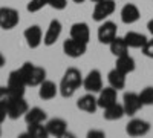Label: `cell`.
<instances>
[{"label":"cell","instance_id":"obj_20","mask_svg":"<svg viewBox=\"0 0 153 138\" xmlns=\"http://www.w3.org/2000/svg\"><path fill=\"white\" fill-rule=\"evenodd\" d=\"M115 68H117L118 71H121V72H124L126 75L130 74V72H133L135 68H136L135 58L130 57L129 54L120 55V57H117V65H115Z\"/></svg>","mask_w":153,"mask_h":138},{"label":"cell","instance_id":"obj_7","mask_svg":"<svg viewBox=\"0 0 153 138\" xmlns=\"http://www.w3.org/2000/svg\"><path fill=\"white\" fill-rule=\"evenodd\" d=\"M83 86L87 92L91 94H98L103 89V75L98 69H92L86 77L83 78Z\"/></svg>","mask_w":153,"mask_h":138},{"label":"cell","instance_id":"obj_11","mask_svg":"<svg viewBox=\"0 0 153 138\" xmlns=\"http://www.w3.org/2000/svg\"><path fill=\"white\" fill-rule=\"evenodd\" d=\"M149 131H150V123L141 118H133L126 126V132L130 137H143L149 134Z\"/></svg>","mask_w":153,"mask_h":138},{"label":"cell","instance_id":"obj_35","mask_svg":"<svg viewBox=\"0 0 153 138\" xmlns=\"http://www.w3.org/2000/svg\"><path fill=\"white\" fill-rule=\"evenodd\" d=\"M5 63H6V60H5V57H3V54L0 52V68H3L5 66Z\"/></svg>","mask_w":153,"mask_h":138},{"label":"cell","instance_id":"obj_9","mask_svg":"<svg viewBox=\"0 0 153 138\" xmlns=\"http://www.w3.org/2000/svg\"><path fill=\"white\" fill-rule=\"evenodd\" d=\"M123 107L126 110V115H135L136 112L143 107V103L139 100V94L135 92H126L123 97Z\"/></svg>","mask_w":153,"mask_h":138},{"label":"cell","instance_id":"obj_37","mask_svg":"<svg viewBox=\"0 0 153 138\" xmlns=\"http://www.w3.org/2000/svg\"><path fill=\"white\" fill-rule=\"evenodd\" d=\"M92 2H95V3H97V2H100V0H92Z\"/></svg>","mask_w":153,"mask_h":138},{"label":"cell","instance_id":"obj_22","mask_svg":"<svg viewBox=\"0 0 153 138\" xmlns=\"http://www.w3.org/2000/svg\"><path fill=\"white\" fill-rule=\"evenodd\" d=\"M104 118L107 121H117V120H121L124 115H126V110L123 107V104L120 103H113L107 107H104Z\"/></svg>","mask_w":153,"mask_h":138},{"label":"cell","instance_id":"obj_2","mask_svg":"<svg viewBox=\"0 0 153 138\" xmlns=\"http://www.w3.org/2000/svg\"><path fill=\"white\" fill-rule=\"evenodd\" d=\"M19 71L23 75V78L28 86H40L46 80V69L32 65L31 61L23 63V66L19 68Z\"/></svg>","mask_w":153,"mask_h":138},{"label":"cell","instance_id":"obj_18","mask_svg":"<svg viewBox=\"0 0 153 138\" xmlns=\"http://www.w3.org/2000/svg\"><path fill=\"white\" fill-rule=\"evenodd\" d=\"M76 107L80 110H84L87 114H94V112L98 109V101L97 98L94 97V94H86L83 95L81 98H78V101H76Z\"/></svg>","mask_w":153,"mask_h":138},{"label":"cell","instance_id":"obj_1","mask_svg":"<svg viewBox=\"0 0 153 138\" xmlns=\"http://www.w3.org/2000/svg\"><path fill=\"white\" fill-rule=\"evenodd\" d=\"M80 86H83V75H81V71L76 69V68H69L63 78L60 81V86H58V92L61 94V97L65 98H71L76 89Z\"/></svg>","mask_w":153,"mask_h":138},{"label":"cell","instance_id":"obj_10","mask_svg":"<svg viewBox=\"0 0 153 138\" xmlns=\"http://www.w3.org/2000/svg\"><path fill=\"white\" fill-rule=\"evenodd\" d=\"M23 35H25V40H26V43L31 49H35L43 43V32H42V28L38 25L28 26L25 29Z\"/></svg>","mask_w":153,"mask_h":138},{"label":"cell","instance_id":"obj_15","mask_svg":"<svg viewBox=\"0 0 153 138\" xmlns=\"http://www.w3.org/2000/svg\"><path fill=\"white\" fill-rule=\"evenodd\" d=\"M118 91L115 87L109 86V87H104L98 92V97H97V101H98V107H107L113 103H117V94Z\"/></svg>","mask_w":153,"mask_h":138},{"label":"cell","instance_id":"obj_27","mask_svg":"<svg viewBox=\"0 0 153 138\" xmlns=\"http://www.w3.org/2000/svg\"><path fill=\"white\" fill-rule=\"evenodd\" d=\"M139 100L143 106H152L153 104V86H147L139 92Z\"/></svg>","mask_w":153,"mask_h":138},{"label":"cell","instance_id":"obj_36","mask_svg":"<svg viewBox=\"0 0 153 138\" xmlns=\"http://www.w3.org/2000/svg\"><path fill=\"white\" fill-rule=\"evenodd\" d=\"M72 2H75V3H83L84 0H72Z\"/></svg>","mask_w":153,"mask_h":138},{"label":"cell","instance_id":"obj_6","mask_svg":"<svg viewBox=\"0 0 153 138\" xmlns=\"http://www.w3.org/2000/svg\"><path fill=\"white\" fill-rule=\"evenodd\" d=\"M115 8H117L115 0H100V2H97V5L94 8L92 17L95 22H104L109 16L113 14Z\"/></svg>","mask_w":153,"mask_h":138},{"label":"cell","instance_id":"obj_25","mask_svg":"<svg viewBox=\"0 0 153 138\" xmlns=\"http://www.w3.org/2000/svg\"><path fill=\"white\" fill-rule=\"evenodd\" d=\"M109 48H110V52L115 55V57H120V55H124V54H129V46H127L124 37H115V39L109 43Z\"/></svg>","mask_w":153,"mask_h":138},{"label":"cell","instance_id":"obj_30","mask_svg":"<svg viewBox=\"0 0 153 138\" xmlns=\"http://www.w3.org/2000/svg\"><path fill=\"white\" fill-rule=\"evenodd\" d=\"M143 54L149 58H153V37L152 39H147L146 45L143 46Z\"/></svg>","mask_w":153,"mask_h":138},{"label":"cell","instance_id":"obj_29","mask_svg":"<svg viewBox=\"0 0 153 138\" xmlns=\"http://www.w3.org/2000/svg\"><path fill=\"white\" fill-rule=\"evenodd\" d=\"M48 5L57 11H63L68 6V0H48Z\"/></svg>","mask_w":153,"mask_h":138},{"label":"cell","instance_id":"obj_13","mask_svg":"<svg viewBox=\"0 0 153 138\" xmlns=\"http://www.w3.org/2000/svg\"><path fill=\"white\" fill-rule=\"evenodd\" d=\"M61 29H63V26H61L60 20H52L51 22L48 29H46V34L43 37V45L45 46L55 45V42L60 39V35H61Z\"/></svg>","mask_w":153,"mask_h":138},{"label":"cell","instance_id":"obj_16","mask_svg":"<svg viewBox=\"0 0 153 138\" xmlns=\"http://www.w3.org/2000/svg\"><path fill=\"white\" fill-rule=\"evenodd\" d=\"M46 129L49 135L54 137H65L68 134V123L63 118H51L46 123Z\"/></svg>","mask_w":153,"mask_h":138},{"label":"cell","instance_id":"obj_26","mask_svg":"<svg viewBox=\"0 0 153 138\" xmlns=\"http://www.w3.org/2000/svg\"><path fill=\"white\" fill-rule=\"evenodd\" d=\"M26 135H29L32 138H46L49 134L46 129V124L43 126V123H37V124H28Z\"/></svg>","mask_w":153,"mask_h":138},{"label":"cell","instance_id":"obj_23","mask_svg":"<svg viewBox=\"0 0 153 138\" xmlns=\"http://www.w3.org/2000/svg\"><path fill=\"white\" fill-rule=\"evenodd\" d=\"M107 80H109V84L112 87H115L117 91L124 89V87H126V74L121 72V71H118L117 68L112 69L107 74Z\"/></svg>","mask_w":153,"mask_h":138},{"label":"cell","instance_id":"obj_3","mask_svg":"<svg viewBox=\"0 0 153 138\" xmlns=\"http://www.w3.org/2000/svg\"><path fill=\"white\" fill-rule=\"evenodd\" d=\"M26 81H25L23 78V75L20 74L19 69L16 71H11L9 72V77H8V91L11 94V97L14 98V97H23L25 95V89H26Z\"/></svg>","mask_w":153,"mask_h":138},{"label":"cell","instance_id":"obj_21","mask_svg":"<svg viewBox=\"0 0 153 138\" xmlns=\"http://www.w3.org/2000/svg\"><path fill=\"white\" fill-rule=\"evenodd\" d=\"M124 40H126V43H127V46H129V48L143 49V46H144L146 42H147V37H146L144 34H141V32H133V31H130V32H127V34L124 35Z\"/></svg>","mask_w":153,"mask_h":138},{"label":"cell","instance_id":"obj_17","mask_svg":"<svg viewBox=\"0 0 153 138\" xmlns=\"http://www.w3.org/2000/svg\"><path fill=\"white\" fill-rule=\"evenodd\" d=\"M139 17H141V12H139V9H138L136 5L127 3V5L123 6V9H121V20H123V23L132 25V23L138 22Z\"/></svg>","mask_w":153,"mask_h":138},{"label":"cell","instance_id":"obj_38","mask_svg":"<svg viewBox=\"0 0 153 138\" xmlns=\"http://www.w3.org/2000/svg\"><path fill=\"white\" fill-rule=\"evenodd\" d=\"M0 124H2V123H0ZM0 134H2V128H0Z\"/></svg>","mask_w":153,"mask_h":138},{"label":"cell","instance_id":"obj_32","mask_svg":"<svg viewBox=\"0 0 153 138\" xmlns=\"http://www.w3.org/2000/svg\"><path fill=\"white\" fill-rule=\"evenodd\" d=\"M8 117V104L6 103H0V123H3Z\"/></svg>","mask_w":153,"mask_h":138},{"label":"cell","instance_id":"obj_28","mask_svg":"<svg viewBox=\"0 0 153 138\" xmlns=\"http://www.w3.org/2000/svg\"><path fill=\"white\" fill-rule=\"evenodd\" d=\"M46 5H48V0H29L26 9H28L29 12H37V11L43 9Z\"/></svg>","mask_w":153,"mask_h":138},{"label":"cell","instance_id":"obj_14","mask_svg":"<svg viewBox=\"0 0 153 138\" xmlns=\"http://www.w3.org/2000/svg\"><path fill=\"white\" fill-rule=\"evenodd\" d=\"M71 37L78 42L83 43H89V39H91V29H89V25L84 22H78L74 23L71 26Z\"/></svg>","mask_w":153,"mask_h":138},{"label":"cell","instance_id":"obj_19","mask_svg":"<svg viewBox=\"0 0 153 138\" xmlns=\"http://www.w3.org/2000/svg\"><path fill=\"white\" fill-rule=\"evenodd\" d=\"M38 87H40L38 89V97L42 100H52L58 94V86L51 80H45Z\"/></svg>","mask_w":153,"mask_h":138},{"label":"cell","instance_id":"obj_5","mask_svg":"<svg viewBox=\"0 0 153 138\" xmlns=\"http://www.w3.org/2000/svg\"><path fill=\"white\" fill-rule=\"evenodd\" d=\"M28 109H29V106L23 97H14L8 103V117L11 120H19L20 117H25Z\"/></svg>","mask_w":153,"mask_h":138},{"label":"cell","instance_id":"obj_33","mask_svg":"<svg viewBox=\"0 0 153 138\" xmlns=\"http://www.w3.org/2000/svg\"><path fill=\"white\" fill-rule=\"evenodd\" d=\"M104 132L103 131H89L87 132V137L89 138H104Z\"/></svg>","mask_w":153,"mask_h":138},{"label":"cell","instance_id":"obj_31","mask_svg":"<svg viewBox=\"0 0 153 138\" xmlns=\"http://www.w3.org/2000/svg\"><path fill=\"white\" fill-rule=\"evenodd\" d=\"M11 94L8 91V87L6 86H0V103H9V100H11Z\"/></svg>","mask_w":153,"mask_h":138},{"label":"cell","instance_id":"obj_12","mask_svg":"<svg viewBox=\"0 0 153 138\" xmlns=\"http://www.w3.org/2000/svg\"><path fill=\"white\" fill-rule=\"evenodd\" d=\"M117 37V25L113 22H104L98 28V40L103 45H109Z\"/></svg>","mask_w":153,"mask_h":138},{"label":"cell","instance_id":"obj_34","mask_svg":"<svg viewBox=\"0 0 153 138\" xmlns=\"http://www.w3.org/2000/svg\"><path fill=\"white\" fill-rule=\"evenodd\" d=\"M147 29H149V32L153 35V19H152V20L147 23Z\"/></svg>","mask_w":153,"mask_h":138},{"label":"cell","instance_id":"obj_24","mask_svg":"<svg viewBox=\"0 0 153 138\" xmlns=\"http://www.w3.org/2000/svg\"><path fill=\"white\" fill-rule=\"evenodd\" d=\"M48 115L46 112L40 107H32V109H28V112L25 114V121L26 124H37V123H43L46 121Z\"/></svg>","mask_w":153,"mask_h":138},{"label":"cell","instance_id":"obj_4","mask_svg":"<svg viewBox=\"0 0 153 138\" xmlns=\"http://www.w3.org/2000/svg\"><path fill=\"white\" fill-rule=\"evenodd\" d=\"M20 22V14L14 8L2 6L0 8V28L2 29H14Z\"/></svg>","mask_w":153,"mask_h":138},{"label":"cell","instance_id":"obj_8","mask_svg":"<svg viewBox=\"0 0 153 138\" xmlns=\"http://www.w3.org/2000/svg\"><path fill=\"white\" fill-rule=\"evenodd\" d=\"M86 51H87V43L78 42V40L72 39V37L65 40V43H63V52L71 58H78V57L84 55Z\"/></svg>","mask_w":153,"mask_h":138}]
</instances>
